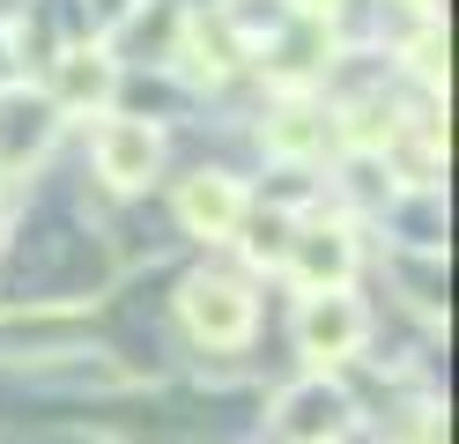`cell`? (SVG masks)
<instances>
[{"label":"cell","mask_w":459,"mask_h":444,"mask_svg":"<svg viewBox=\"0 0 459 444\" xmlns=\"http://www.w3.org/2000/svg\"><path fill=\"white\" fill-rule=\"evenodd\" d=\"M297 341L311 363H341L363 348V304L349 289H311V304L297 311Z\"/></svg>","instance_id":"obj_1"},{"label":"cell","mask_w":459,"mask_h":444,"mask_svg":"<svg viewBox=\"0 0 459 444\" xmlns=\"http://www.w3.org/2000/svg\"><path fill=\"white\" fill-rule=\"evenodd\" d=\"M178 311H186V326L200 341H215V348H238L245 334H252V296L238 289V282H186V296H178Z\"/></svg>","instance_id":"obj_2"},{"label":"cell","mask_w":459,"mask_h":444,"mask_svg":"<svg viewBox=\"0 0 459 444\" xmlns=\"http://www.w3.org/2000/svg\"><path fill=\"white\" fill-rule=\"evenodd\" d=\"M156 163H163L156 126H141V118H104V126H97V170H104L119 193L149 186V178H156Z\"/></svg>","instance_id":"obj_3"},{"label":"cell","mask_w":459,"mask_h":444,"mask_svg":"<svg viewBox=\"0 0 459 444\" xmlns=\"http://www.w3.org/2000/svg\"><path fill=\"white\" fill-rule=\"evenodd\" d=\"M290 274L304 282V289H341L349 282V266H356V237L341 230V222H311V230H297L290 237Z\"/></svg>","instance_id":"obj_4"},{"label":"cell","mask_w":459,"mask_h":444,"mask_svg":"<svg viewBox=\"0 0 459 444\" xmlns=\"http://www.w3.org/2000/svg\"><path fill=\"white\" fill-rule=\"evenodd\" d=\"M178 222L193 237H230L245 222V193H238V178H222V170H200L178 186Z\"/></svg>","instance_id":"obj_5"},{"label":"cell","mask_w":459,"mask_h":444,"mask_svg":"<svg viewBox=\"0 0 459 444\" xmlns=\"http://www.w3.org/2000/svg\"><path fill=\"white\" fill-rule=\"evenodd\" d=\"M111 89H119V67H111L104 52H67L60 59V104H111Z\"/></svg>","instance_id":"obj_6"},{"label":"cell","mask_w":459,"mask_h":444,"mask_svg":"<svg viewBox=\"0 0 459 444\" xmlns=\"http://www.w3.org/2000/svg\"><path fill=\"white\" fill-rule=\"evenodd\" d=\"M341 422H349V400H341L333 385H304V393H290V437L319 444V437H333Z\"/></svg>","instance_id":"obj_7"},{"label":"cell","mask_w":459,"mask_h":444,"mask_svg":"<svg viewBox=\"0 0 459 444\" xmlns=\"http://www.w3.org/2000/svg\"><path fill=\"white\" fill-rule=\"evenodd\" d=\"M319 141H326V118L311 111V104H281L267 118V148H274V156H311Z\"/></svg>","instance_id":"obj_8"},{"label":"cell","mask_w":459,"mask_h":444,"mask_svg":"<svg viewBox=\"0 0 459 444\" xmlns=\"http://www.w3.org/2000/svg\"><path fill=\"white\" fill-rule=\"evenodd\" d=\"M245 252H252V259H281V252H290V215H252Z\"/></svg>","instance_id":"obj_9"},{"label":"cell","mask_w":459,"mask_h":444,"mask_svg":"<svg viewBox=\"0 0 459 444\" xmlns=\"http://www.w3.org/2000/svg\"><path fill=\"white\" fill-rule=\"evenodd\" d=\"M333 8H341V0H297V15H311V22H326Z\"/></svg>","instance_id":"obj_10"},{"label":"cell","mask_w":459,"mask_h":444,"mask_svg":"<svg viewBox=\"0 0 459 444\" xmlns=\"http://www.w3.org/2000/svg\"><path fill=\"white\" fill-rule=\"evenodd\" d=\"M126 8H134V0H97V15H104V22H111V15H126Z\"/></svg>","instance_id":"obj_11"},{"label":"cell","mask_w":459,"mask_h":444,"mask_svg":"<svg viewBox=\"0 0 459 444\" xmlns=\"http://www.w3.org/2000/svg\"><path fill=\"white\" fill-rule=\"evenodd\" d=\"M415 8H437V0H415Z\"/></svg>","instance_id":"obj_12"}]
</instances>
